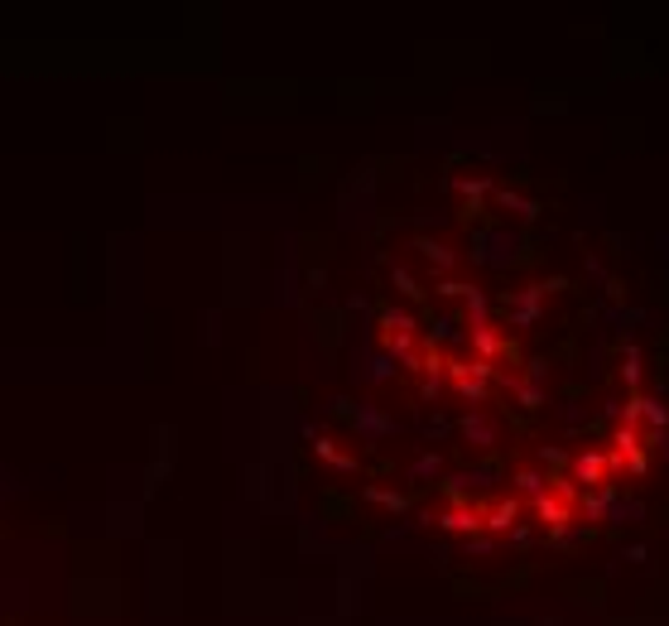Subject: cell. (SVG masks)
<instances>
[{
  "label": "cell",
  "mask_w": 669,
  "mask_h": 626,
  "mask_svg": "<svg viewBox=\"0 0 669 626\" xmlns=\"http://www.w3.org/2000/svg\"><path fill=\"white\" fill-rule=\"evenodd\" d=\"M381 323L390 328V332H409V328H414V318L400 313V309H381Z\"/></svg>",
  "instance_id": "obj_7"
},
{
  "label": "cell",
  "mask_w": 669,
  "mask_h": 626,
  "mask_svg": "<svg viewBox=\"0 0 669 626\" xmlns=\"http://www.w3.org/2000/svg\"><path fill=\"white\" fill-rule=\"evenodd\" d=\"M472 342H477L481 361H491V357L501 352V342H496V332H491V328H472Z\"/></svg>",
  "instance_id": "obj_6"
},
{
  "label": "cell",
  "mask_w": 669,
  "mask_h": 626,
  "mask_svg": "<svg viewBox=\"0 0 669 626\" xmlns=\"http://www.w3.org/2000/svg\"><path fill=\"white\" fill-rule=\"evenodd\" d=\"M535 511H539L549 525H564V506H559V501H549V497H535Z\"/></svg>",
  "instance_id": "obj_10"
},
{
  "label": "cell",
  "mask_w": 669,
  "mask_h": 626,
  "mask_svg": "<svg viewBox=\"0 0 669 626\" xmlns=\"http://www.w3.org/2000/svg\"><path fill=\"white\" fill-rule=\"evenodd\" d=\"M458 395H463V400H472V405H477L481 395H486V381H472V376H467V381H458Z\"/></svg>",
  "instance_id": "obj_13"
},
{
  "label": "cell",
  "mask_w": 669,
  "mask_h": 626,
  "mask_svg": "<svg viewBox=\"0 0 669 626\" xmlns=\"http://www.w3.org/2000/svg\"><path fill=\"white\" fill-rule=\"evenodd\" d=\"M463 299H467V313H472V328H486V294L463 285Z\"/></svg>",
  "instance_id": "obj_5"
},
{
  "label": "cell",
  "mask_w": 669,
  "mask_h": 626,
  "mask_svg": "<svg viewBox=\"0 0 669 626\" xmlns=\"http://www.w3.org/2000/svg\"><path fill=\"white\" fill-rule=\"evenodd\" d=\"M332 410H337V415H352V424H357L362 438H385V433H395V419L381 415V410H371V405H357V410H352V400H337Z\"/></svg>",
  "instance_id": "obj_1"
},
{
  "label": "cell",
  "mask_w": 669,
  "mask_h": 626,
  "mask_svg": "<svg viewBox=\"0 0 669 626\" xmlns=\"http://www.w3.org/2000/svg\"><path fill=\"white\" fill-rule=\"evenodd\" d=\"M419 251H424L434 265H443V270L453 265V251H448V246H438V241H419Z\"/></svg>",
  "instance_id": "obj_8"
},
{
  "label": "cell",
  "mask_w": 669,
  "mask_h": 626,
  "mask_svg": "<svg viewBox=\"0 0 669 626\" xmlns=\"http://www.w3.org/2000/svg\"><path fill=\"white\" fill-rule=\"evenodd\" d=\"M463 438H472L477 448H491V443H496V424L481 419V415H467L463 419Z\"/></svg>",
  "instance_id": "obj_3"
},
{
  "label": "cell",
  "mask_w": 669,
  "mask_h": 626,
  "mask_svg": "<svg viewBox=\"0 0 669 626\" xmlns=\"http://www.w3.org/2000/svg\"><path fill=\"white\" fill-rule=\"evenodd\" d=\"M515 246H520V241H515L510 231H486L477 260H486V265H510V260H515Z\"/></svg>",
  "instance_id": "obj_2"
},
{
  "label": "cell",
  "mask_w": 669,
  "mask_h": 626,
  "mask_svg": "<svg viewBox=\"0 0 669 626\" xmlns=\"http://www.w3.org/2000/svg\"><path fill=\"white\" fill-rule=\"evenodd\" d=\"M438 467H443V463H438V458H434V453H429V458H419V463H414V467H409V477H414V482H419V477H434V472H438Z\"/></svg>",
  "instance_id": "obj_14"
},
{
  "label": "cell",
  "mask_w": 669,
  "mask_h": 626,
  "mask_svg": "<svg viewBox=\"0 0 669 626\" xmlns=\"http://www.w3.org/2000/svg\"><path fill=\"white\" fill-rule=\"evenodd\" d=\"M520 405H525V410H539V405H544L539 386H520Z\"/></svg>",
  "instance_id": "obj_16"
},
{
  "label": "cell",
  "mask_w": 669,
  "mask_h": 626,
  "mask_svg": "<svg viewBox=\"0 0 669 626\" xmlns=\"http://www.w3.org/2000/svg\"><path fill=\"white\" fill-rule=\"evenodd\" d=\"M597 472H602V458H597V453H582V458H578V477H582V482H592Z\"/></svg>",
  "instance_id": "obj_12"
},
{
  "label": "cell",
  "mask_w": 669,
  "mask_h": 626,
  "mask_svg": "<svg viewBox=\"0 0 669 626\" xmlns=\"http://www.w3.org/2000/svg\"><path fill=\"white\" fill-rule=\"evenodd\" d=\"M510 521H515V501H501V506H496V511H491V530H510Z\"/></svg>",
  "instance_id": "obj_11"
},
{
  "label": "cell",
  "mask_w": 669,
  "mask_h": 626,
  "mask_svg": "<svg viewBox=\"0 0 669 626\" xmlns=\"http://www.w3.org/2000/svg\"><path fill=\"white\" fill-rule=\"evenodd\" d=\"M395 285H400V294H409V299H419V289H414V280H409L404 270H395Z\"/></svg>",
  "instance_id": "obj_17"
},
{
  "label": "cell",
  "mask_w": 669,
  "mask_h": 626,
  "mask_svg": "<svg viewBox=\"0 0 669 626\" xmlns=\"http://www.w3.org/2000/svg\"><path fill=\"white\" fill-rule=\"evenodd\" d=\"M472 525H477V516H472L467 506H458V511L443 516V530H472Z\"/></svg>",
  "instance_id": "obj_9"
},
{
  "label": "cell",
  "mask_w": 669,
  "mask_h": 626,
  "mask_svg": "<svg viewBox=\"0 0 669 626\" xmlns=\"http://www.w3.org/2000/svg\"><path fill=\"white\" fill-rule=\"evenodd\" d=\"M515 482H520V492H525V497H539V492H544V477H539V472H520Z\"/></svg>",
  "instance_id": "obj_15"
},
{
  "label": "cell",
  "mask_w": 669,
  "mask_h": 626,
  "mask_svg": "<svg viewBox=\"0 0 669 626\" xmlns=\"http://www.w3.org/2000/svg\"><path fill=\"white\" fill-rule=\"evenodd\" d=\"M448 332H453V318H438V323H434V337H438V342H443V337H448Z\"/></svg>",
  "instance_id": "obj_18"
},
{
  "label": "cell",
  "mask_w": 669,
  "mask_h": 626,
  "mask_svg": "<svg viewBox=\"0 0 669 626\" xmlns=\"http://www.w3.org/2000/svg\"><path fill=\"white\" fill-rule=\"evenodd\" d=\"M539 294H544V289H525V294H515V328H525L530 318H539Z\"/></svg>",
  "instance_id": "obj_4"
}]
</instances>
